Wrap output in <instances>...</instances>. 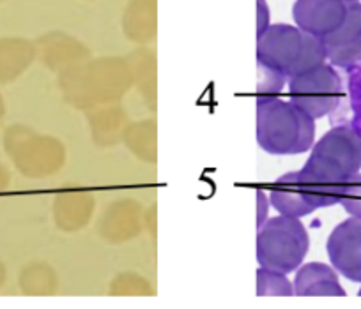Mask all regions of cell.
<instances>
[{
    "label": "cell",
    "instance_id": "6da1fadb",
    "mask_svg": "<svg viewBox=\"0 0 361 309\" xmlns=\"http://www.w3.org/2000/svg\"><path fill=\"white\" fill-rule=\"evenodd\" d=\"M257 144L273 156H296L315 144V119L282 97L257 101Z\"/></svg>",
    "mask_w": 361,
    "mask_h": 309
},
{
    "label": "cell",
    "instance_id": "7a4b0ae2",
    "mask_svg": "<svg viewBox=\"0 0 361 309\" xmlns=\"http://www.w3.org/2000/svg\"><path fill=\"white\" fill-rule=\"evenodd\" d=\"M257 62L283 72L287 78L328 62L321 37L289 23H275L257 37Z\"/></svg>",
    "mask_w": 361,
    "mask_h": 309
},
{
    "label": "cell",
    "instance_id": "3957f363",
    "mask_svg": "<svg viewBox=\"0 0 361 309\" xmlns=\"http://www.w3.org/2000/svg\"><path fill=\"white\" fill-rule=\"evenodd\" d=\"M310 249V235L300 217H267L257 232V262L260 267L293 274Z\"/></svg>",
    "mask_w": 361,
    "mask_h": 309
},
{
    "label": "cell",
    "instance_id": "277c9868",
    "mask_svg": "<svg viewBox=\"0 0 361 309\" xmlns=\"http://www.w3.org/2000/svg\"><path fill=\"white\" fill-rule=\"evenodd\" d=\"M307 165L347 182L361 170V134L347 122L331 127L310 149Z\"/></svg>",
    "mask_w": 361,
    "mask_h": 309
},
{
    "label": "cell",
    "instance_id": "5b68a950",
    "mask_svg": "<svg viewBox=\"0 0 361 309\" xmlns=\"http://www.w3.org/2000/svg\"><path fill=\"white\" fill-rule=\"evenodd\" d=\"M287 87L289 99L315 120L335 112L343 97L342 78L328 62L289 78Z\"/></svg>",
    "mask_w": 361,
    "mask_h": 309
},
{
    "label": "cell",
    "instance_id": "8992f818",
    "mask_svg": "<svg viewBox=\"0 0 361 309\" xmlns=\"http://www.w3.org/2000/svg\"><path fill=\"white\" fill-rule=\"evenodd\" d=\"M329 262L340 276L361 283V220L353 217L333 228L326 242Z\"/></svg>",
    "mask_w": 361,
    "mask_h": 309
},
{
    "label": "cell",
    "instance_id": "52a82bcc",
    "mask_svg": "<svg viewBox=\"0 0 361 309\" xmlns=\"http://www.w3.org/2000/svg\"><path fill=\"white\" fill-rule=\"evenodd\" d=\"M326 58L331 65L349 69L361 62V2H347V15L342 25L322 37Z\"/></svg>",
    "mask_w": 361,
    "mask_h": 309
},
{
    "label": "cell",
    "instance_id": "ba28073f",
    "mask_svg": "<svg viewBox=\"0 0 361 309\" xmlns=\"http://www.w3.org/2000/svg\"><path fill=\"white\" fill-rule=\"evenodd\" d=\"M345 15V0H296L293 6L294 25L321 39L338 29Z\"/></svg>",
    "mask_w": 361,
    "mask_h": 309
},
{
    "label": "cell",
    "instance_id": "9c48e42d",
    "mask_svg": "<svg viewBox=\"0 0 361 309\" xmlns=\"http://www.w3.org/2000/svg\"><path fill=\"white\" fill-rule=\"evenodd\" d=\"M267 194H269L271 207L283 216H293L301 220V217L314 214L317 210L315 205L312 203L307 189L301 184L298 170L279 177Z\"/></svg>",
    "mask_w": 361,
    "mask_h": 309
},
{
    "label": "cell",
    "instance_id": "30bf717a",
    "mask_svg": "<svg viewBox=\"0 0 361 309\" xmlns=\"http://www.w3.org/2000/svg\"><path fill=\"white\" fill-rule=\"evenodd\" d=\"M294 295L298 297H345L338 272L321 262L301 263L294 276Z\"/></svg>",
    "mask_w": 361,
    "mask_h": 309
},
{
    "label": "cell",
    "instance_id": "8fae6325",
    "mask_svg": "<svg viewBox=\"0 0 361 309\" xmlns=\"http://www.w3.org/2000/svg\"><path fill=\"white\" fill-rule=\"evenodd\" d=\"M298 175H300L301 184L307 189L312 203L315 205V209H324V207H331V205L340 203L345 182L333 179L329 175H324L319 170L308 166L307 163L303 165V168L298 170Z\"/></svg>",
    "mask_w": 361,
    "mask_h": 309
},
{
    "label": "cell",
    "instance_id": "7c38bea8",
    "mask_svg": "<svg viewBox=\"0 0 361 309\" xmlns=\"http://www.w3.org/2000/svg\"><path fill=\"white\" fill-rule=\"evenodd\" d=\"M257 295L259 297H293L294 284L290 283L287 274L259 267L257 269Z\"/></svg>",
    "mask_w": 361,
    "mask_h": 309
},
{
    "label": "cell",
    "instance_id": "4fadbf2b",
    "mask_svg": "<svg viewBox=\"0 0 361 309\" xmlns=\"http://www.w3.org/2000/svg\"><path fill=\"white\" fill-rule=\"evenodd\" d=\"M257 69H259L257 72V101L282 96L289 78L283 72L276 71L262 62H257Z\"/></svg>",
    "mask_w": 361,
    "mask_h": 309
},
{
    "label": "cell",
    "instance_id": "5bb4252c",
    "mask_svg": "<svg viewBox=\"0 0 361 309\" xmlns=\"http://www.w3.org/2000/svg\"><path fill=\"white\" fill-rule=\"evenodd\" d=\"M349 78H347V87H349V110L350 120L347 124L354 127L361 134V62L350 65L347 69Z\"/></svg>",
    "mask_w": 361,
    "mask_h": 309
},
{
    "label": "cell",
    "instance_id": "9a60e30c",
    "mask_svg": "<svg viewBox=\"0 0 361 309\" xmlns=\"http://www.w3.org/2000/svg\"><path fill=\"white\" fill-rule=\"evenodd\" d=\"M340 205L349 216L361 220V173H356L347 180L342 198H340Z\"/></svg>",
    "mask_w": 361,
    "mask_h": 309
},
{
    "label": "cell",
    "instance_id": "2e32d148",
    "mask_svg": "<svg viewBox=\"0 0 361 309\" xmlns=\"http://www.w3.org/2000/svg\"><path fill=\"white\" fill-rule=\"evenodd\" d=\"M271 25V13L266 0H257V37L262 36Z\"/></svg>",
    "mask_w": 361,
    "mask_h": 309
},
{
    "label": "cell",
    "instance_id": "e0dca14e",
    "mask_svg": "<svg viewBox=\"0 0 361 309\" xmlns=\"http://www.w3.org/2000/svg\"><path fill=\"white\" fill-rule=\"evenodd\" d=\"M255 196H257V228H259L260 225L267 220L271 201H269V194L262 189H257Z\"/></svg>",
    "mask_w": 361,
    "mask_h": 309
},
{
    "label": "cell",
    "instance_id": "ac0fdd59",
    "mask_svg": "<svg viewBox=\"0 0 361 309\" xmlns=\"http://www.w3.org/2000/svg\"><path fill=\"white\" fill-rule=\"evenodd\" d=\"M0 186H2V168H0Z\"/></svg>",
    "mask_w": 361,
    "mask_h": 309
},
{
    "label": "cell",
    "instance_id": "d6986e66",
    "mask_svg": "<svg viewBox=\"0 0 361 309\" xmlns=\"http://www.w3.org/2000/svg\"><path fill=\"white\" fill-rule=\"evenodd\" d=\"M0 281H2V267H0Z\"/></svg>",
    "mask_w": 361,
    "mask_h": 309
},
{
    "label": "cell",
    "instance_id": "ffe728a7",
    "mask_svg": "<svg viewBox=\"0 0 361 309\" xmlns=\"http://www.w3.org/2000/svg\"><path fill=\"white\" fill-rule=\"evenodd\" d=\"M345 2H360V0H345Z\"/></svg>",
    "mask_w": 361,
    "mask_h": 309
},
{
    "label": "cell",
    "instance_id": "44dd1931",
    "mask_svg": "<svg viewBox=\"0 0 361 309\" xmlns=\"http://www.w3.org/2000/svg\"><path fill=\"white\" fill-rule=\"evenodd\" d=\"M0 115H2V103H0Z\"/></svg>",
    "mask_w": 361,
    "mask_h": 309
},
{
    "label": "cell",
    "instance_id": "7402d4cb",
    "mask_svg": "<svg viewBox=\"0 0 361 309\" xmlns=\"http://www.w3.org/2000/svg\"><path fill=\"white\" fill-rule=\"evenodd\" d=\"M357 295H360V297H361V288H360V291H357Z\"/></svg>",
    "mask_w": 361,
    "mask_h": 309
}]
</instances>
